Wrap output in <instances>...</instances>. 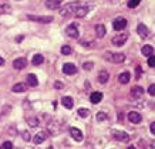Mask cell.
<instances>
[{"label": "cell", "instance_id": "obj_25", "mask_svg": "<svg viewBox=\"0 0 155 149\" xmlns=\"http://www.w3.org/2000/svg\"><path fill=\"white\" fill-rule=\"evenodd\" d=\"M33 65H40V64H43L44 63V57L41 56V54H36V56L33 57Z\"/></svg>", "mask_w": 155, "mask_h": 149}, {"label": "cell", "instance_id": "obj_43", "mask_svg": "<svg viewBox=\"0 0 155 149\" xmlns=\"http://www.w3.org/2000/svg\"><path fill=\"white\" fill-rule=\"evenodd\" d=\"M48 149H54V148H53V146H48Z\"/></svg>", "mask_w": 155, "mask_h": 149}, {"label": "cell", "instance_id": "obj_39", "mask_svg": "<svg viewBox=\"0 0 155 149\" xmlns=\"http://www.w3.org/2000/svg\"><path fill=\"white\" fill-rule=\"evenodd\" d=\"M150 129H151V132H152V134H154V135H155V122H152V124H151Z\"/></svg>", "mask_w": 155, "mask_h": 149}, {"label": "cell", "instance_id": "obj_11", "mask_svg": "<svg viewBox=\"0 0 155 149\" xmlns=\"http://www.w3.org/2000/svg\"><path fill=\"white\" fill-rule=\"evenodd\" d=\"M63 3V0H46V7L50 10H56L58 9Z\"/></svg>", "mask_w": 155, "mask_h": 149}, {"label": "cell", "instance_id": "obj_5", "mask_svg": "<svg viewBox=\"0 0 155 149\" xmlns=\"http://www.w3.org/2000/svg\"><path fill=\"white\" fill-rule=\"evenodd\" d=\"M113 136L117 141H120V142H128L130 141V135H128L127 132H124V131H114Z\"/></svg>", "mask_w": 155, "mask_h": 149}, {"label": "cell", "instance_id": "obj_7", "mask_svg": "<svg viewBox=\"0 0 155 149\" xmlns=\"http://www.w3.org/2000/svg\"><path fill=\"white\" fill-rule=\"evenodd\" d=\"M70 135L73 136V139L77 141V142H81V141H83V138H84V136H83V132H81L78 128H74V126H73V128H70Z\"/></svg>", "mask_w": 155, "mask_h": 149}, {"label": "cell", "instance_id": "obj_38", "mask_svg": "<svg viewBox=\"0 0 155 149\" xmlns=\"http://www.w3.org/2000/svg\"><path fill=\"white\" fill-rule=\"evenodd\" d=\"M93 63H84V64H83V68H84V70H87V71H90L91 70V68H93Z\"/></svg>", "mask_w": 155, "mask_h": 149}, {"label": "cell", "instance_id": "obj_30", "mask_svg": "<svg viewBox=\"0 0 155 149\" xmlns=\"http://www.w3.org/2000/svg\"><path fill=\"white\" fill-rule=\"evenodd\" d=\"M0 13H10V6L7 3L0 5Z\"/></svg>", "mask_w": 155, "mask_h": 149}, {"label": "cell", "instance_id": "obj_33", "mask_svg": "<svg viewBox=\"0 0 155 149\" xmlns=\"http://www.w3.org/2000/svg\"><path fill=\"white\" fill-rule=\"evenodd\" d=\"M21 138H23L26 142H28V141H30V134H28V131H24V132H21Z\"/></svg>", "mask_w": 155, "mask_h": 149}, {"label": "cell", "instance_id": "obj_14", "mask_svg": "<svg viewBox=\"0 0 155 149\" xmlns=\"http://www.w3.org/2000/svg\"><path fill=\"white\" fill-rule=\"evenodd\" d=\"M26 65H27L26 58H16V60L13 61V67L16 68V70H23Z\"/></svg>", "mask_w": 155, "mask_h": 149}, {"label": "cell", "instance_id": "obj_3", "mask_svg": "<svg viewBox=\"0 0 155 149\" xmlns=\"http://www.w3.org/2000/svg\"><path fill=\"white\" fill-rule=\"evenodd\" d=\"M127 27V20L124 19V17H118L113 21V28L115 31H121L124 28Z\"/></svg>", "mask_w": 155, "mask_h": 149}, {"label": "cell", "instance_id": "obj_23", "mask_svg": "<svg viewBox=\"0 0 155 149\" xmlns=\"http://www.w3.org/2000/svg\"><path fill=\"white\" fill-rule=\"evenodd\" d=\"M101 99H103V94L101 92H93L91 94V97H90V101H91L93 104H98Z\"/></svg>", "mask_w": 155, "mask_h": 149}, {"label": "cell", "instance_id": "obj_28", "mask_svg": "<svg viewBox=\"0 0 155 149\" xmlns=\"http://www.w3.org/2000/svg\"><path fill=\"white\" fill-rule=\"evenodd\" d=\"M71 51H73V50H71L70 46H63L61 47V54H63V56H70Z\"/></svg>", "mask_w": 155, "mask_h": 149}, {"label": "cell", "instance_id": "obj_40", "mask_svg": "<svg viewBox=\"0 0 155 149\" xmlns=\"http://www.w3.org/2000/svg\"><path fill=\"white\" fill-rule=\"evenodd\" d=\"M150 146H151V149H155V141H152V142H151Z\"/></svg>", "mask_w": 155, "mask_h": 149}, {"label": "cell", "instance_id": "obj_35", "mask_svg": "<svg viewBox=\"0 0 155 149\" xmlns=\"http://www.w3.org/2000/svg\"><path fill=\"white\" fill-rule=\"evenodd\" d=\"M54 88L56 89H63L64 88V83H61V81H56V83H54Z\"/></svg>", "mask_w": 155, "mask_h": 149}, {"label": "cell", "instance_id": "obj_36", "mask_svg": "<svg viewBox=\"0 0 155 149\" xmlns=\"http://www.w3.org/2000/svg\"><path fill=\"white\" fill-rule=\"evenodd\" d=\"M2 146H3V149H13V144H12L10 141H6Z\"/></svg>", "mask_w": 155, "mask_h": 149}, {"label": "cell", "instance_id": "obj_10", "mask_svg": "<svg viewBox=\"0 0 155 149\" xmlns=\"http://www.w3.org/2000/svg\"><path fill=\"white\" fill-rule=\"evenodd\" d=\"M128 121L132 122V124H140V122L142 121V117L138 114V112L131 111L130 114H128Z\"/></svg>", "mask_w": 155, "mask_h": 149}, {"label": "cell", "instance_id": "obj_32", "mask_svg": "<svg viewBox=\"0 0 155 149\" xmlns=\"http://www.w3.org/2000/svg\"><path fill=\"white\" fill-rule=\"evenodd\" d=\"M148 65H150V67H152V68L155 67V56H154V54L148 57Z\"/></svg>", "mask_w": 155, "mask_h": 149}, {"label": "cell", "instance_id": "obj_1", "mask_svg": "<svg viewBox=\"0 0 155 149\" xmlns=\"http://www.w3.org/2000/svg\"><path fill=\"white\" fill-rule=\"evenodd\" d=\"M80 6V3L78 2H73V3H68V5H66L63 9H60V16H63V17H67V16H71V14L74 13L75 10H77V7Z\"/></svg>", "mask_w": 155, "mask_h": 149}, {"label": "cell", "instance_id": "obj_22", "mask_svg": "<svg viewBox=\"0 0 155 149\" xmlns=\"http://www.w3.org/2000/svg\"><path fill=\"white\" fill-rule=\"evenodd\" d=\"M27 85H30V87H37L38 85V81H37V78H36L34 74L27 75Z\"/></svg>", "mask_w": 155, "mask_h": 149}, {"label": "cell", "instance_id": "obj_2", "mask_svg": "<svg viewBox=\"0 0 155 149\" xmlns=\"http://www.w3.org/2000/svg\"><path fill=\"white\" fill-rule=\"evenodd\" d=\"M27 19L31 21H38V23H51L53 17L51 16H33V14H27Z\"/></svg>", "mask_w": 155, "mask_h": 149}, {"label": "cell", "instance_id": "obj_19", "mask_svg": "<svg viewBox=\"0 0 155 149\" xmlns=\"http://www.w3.org/2000/svg\"><path fill=\"white\" fill-rule=\"evenodd\" d=\"M105 33H107V30H105V26H104V24H97V26H95V34H97L98 38H103L104 36H105Z\"/></svg>", "mask_w": 155, "mask_h": 149}, {"label": "cell", "instance_id": "obj_37", "mask_svg": "<svg viewBox=\"0 0 155 149\" xmlns=\"http://www.w3.org/2000/svg\"><path fill=\"white\" fill-rule=\"evenodd\" d=\"M135 75H137V79L141 78V75H142V68L140 67V65H138V67L135 68Z\"/></svg>", "mask_w": 155, "mask_h": 149}, {"label": "cell", "instance_id": "obj_26", "mask_svg": "<svg viewBox=\"0 0 155 149\" xmlns=\"http://www.w3.org/2000/svg\"><path fill=\"white\" fill-rule=\"evenodd\" d=\"M108 119V115H107V112H103V111H100L98 114H97V121L98 122H104V121H107Z\"/></svg>", "mask_w": 155, "mask_h": 149}, {"label": "cell", "instance_id": "obj_16", "mask_svg": "<svg viewBox=\"0 0 155 149\" xmlns=\"http://www.w3.org/2000/svg\"><path fill=\"white\" fill-rule=\"evenodd\" d=\"M142 94H144V88L140 87V85H135V87H132L131 88V95L134 98H141Z\"/></svg>", "mask_w": 155, "mask_h": 149}, {"label": "cell", "instance_id": "obj_41", "mask_svg": "<svg viewBox=\"0 0 155 149\" xmlns=\"http://www.w3.org/2000/svg\"><path fill=\"white\" fill-rule=\"evenodd\" d=\"M3 64H5V58H3V57H0V67H2Z\"/></svg>", "mask_w": 155, "mask_h": 149}, {"label": "cell", "instance_id": "obj_8", "mask_svg": "<svg viewBox=\"0 0 155 149\" xmlns=\"http://www.w3.org/2000/svg\"><path fill=\"white\" fill-rule=\"evenodd\" d=\"M63 73L67 75H73L77 73V67L74 64H71V63H66V64L63 65Z\"/></svg>", "mask_w": 155, "mask_h": 149}, {"label": "cell", "instance_id": "obj_4", "mask_svg": "<svg viewBox=\"0 0 155 149\" xmlns=\"http://www.w3.org/2000/svg\"><path fill=\"white\" fill-rule=\"evenodd\" d=\"M127 38H128V34H125V33H122V34H118V36L113 37L111 43H113L114 46L121 47V46H124V44L127 43Z\"/></svg>", "mask_w": 155, "mask_h": 149}, {"label": "cell", "instance_id": "obj_29", "mask_svg": "<svg viewBox=\"0 0 155 149\" xmlns=\"http://www.w3.org/2000/svg\"><path fill=\"white\" fill-rule=\"evenodd\" d=\"M78 115H80L81 118H87L90 115V111L87 108H80V109H78Z\"/></svg>", "mask_w": 155, "mask_h": 149}, {"label": "cell", "instance_id": "obj_6", "mask_svg": "<svg viewBox=\"0 0 155 149\" xmlns=\"http://www.w3.org/2000/svg\"><path fill=\"white\" fill-rule=\"evenodd\" d=\"M90 10H91V6H78V7H77V10H75V16H77V17H78V19H83V17H84L85 14L88 13Z\"/></svg>", "mask_w": 155, "mask_h": 149}, {"label": "cell", "instance_id": "obj_13", "mask_svg": "<svg viewBox=\"0 0 155 149\" xmlns=\"http://www.w3.org/2000/svg\"><path fill=\"white\" fill-rule=\"evenodd\" d=\"M47 138V134L44 132V131H41V132H38V134H36L34 135V138H33V142L36 145H40V144H43L44 142V139Z\"/></svg>", "mask_w": 155, "mask_h": 149}, {"label": "cell", "instance_id": "obj_24", "mask_svg": "<svg viewBox=\"0 0 155 149\" xmlns=\"http://www.w3.org/2000/svg\"><path fill=\"white\" fill-rule=\"evenodd\" d=\"M141 53H142V56H145V57L152 56V54H154V47L152 46H144L142 47V50H141Z\"/></svg>", "mask_w": 155, "mask_h": 149}, {"label": "cell", "instance_id": "obj_17", "mask_svg": "<svg viewBox=\"0 0 155 149\" xmlns=\"http://www.w3.org/2000/svg\"><path fill=\"white\" fill-rule=\"evenodd\" d=\"M61 104H63L67 109H71V108L74 107V99L71 97H63L61 98Z\"/></svg>", "mask_w": 155, "mask_h": 149}, {"label": "cell", "instance_id": "obj_31", "mask_svg": "<svg viewBox=\"0 0 155 149\" xmlns=\"http://www.w3.org/2000/svg\"><path fill=\"white\" fill-rule=\"evenodd\" d=\"M140 3H141V0H130L128 2V7H137Z\"/></svg>", "mask_w": 155, "mask_h": 149}, {"label": "cell", "instance_id": "obj_15", "mask_svg": "<svg viewBox=\"0 0 155 149\" xmlns=\"http://www.w3.org/2000/svg\"><path fill=\"white\" fill-rule=\"evenodd\" d=\"M26 89H27V84H24V83H17V84L13 85L12 91L16 94H20V92H24Z\"/></svg>", "mask_w": 155, "mask_h": 149}, {"label": "cell", "instance_id": "obj_42", "mask_svg": "<svg viewBox=\"0 0 155 149\" xmlns=\"http://www.w3.org/2000/svg\"><path fill=\"white\" fill-rule=\"evenodd\" d=\"M128 149H135V146H128Z\"/></svg>", "mask_w": 155, "mask_h": 149}, {"label": "cell", "instance_id": "obj_9", "mask_svg": "<svg viewBox=\"0 0 155 149\" xmlns=\"http://www.w3.org/2000/svg\"><path fill=\"white\" fill-rule=\"evenodd\" d=\"M137 33H138L142 38H147L148 37V34H150V30H148V27H147L144 23H140L138 26H137Z\"/></svg>", "mask_w": 155, "mask_h": 149}, {"label": "cell", "instance_id": "obj_44", "mask_svg": "<svg viewBox=\"0 0 155 149\" xmlns=\"http://www.w3.org/2000/svg\"><path fill=\"white\" fill-rule=\"evenodd\" d=\"M0 149H3V146H2V145H0Z\"/></svg>", "mask_w": 155, "mask_h": 149}, {"label": "cell", "instance_id": "obj_20", "mask_svg": "<svg viewBox=\"0 0 155 149\" xmlns=\"http://www.w3.org/2000/svg\"><path fill=\"white\" fill-rule=\"evenodd\" d=\"M110 60L114 63H122L125 60V56L122 53H115V54H110Z\"/></svg>", "mask_w": 155, "mask_h": 149}, {"label": "cell", "instance_id": "obj_21", "mask_svg": "<svg viewBox=\"0 0 155 149\" xmlns=\"http://www.w3.org/2000/svg\"><path fill=\"white\" fill-rule=\"evenodd\" d=\"M118 79H120V83H121V84H128V83H130V79H131V74H130L128 71H124V73L120 74Z\"/></svg>", "mask_w": 155, "mask_h": 149}, {"label": "cell", "instance_id": "obj_12", "mask_svg": "<svg viewBox=\"0 0 155 149\" xmlns=\"http://www.w3.org/2000/svg\"><path fill=\"white\" fill-rule=\"evenodd\" d=\"M66 31H67V34H68L70 37H73V38H78V36H80L75 24H70V26L66 28Z\"/></svg>", "mask_w": 155, "mask_h": 149}, {"label": "cell", "instance_id": "obj_34", "mask_svg": "<svg viewBox=\"0 0 155 149\" xmlns=\"http://www.w3.org/2000/svg\"><path fill=\"white\" fill-rule=\"evenodd\" d=\"M148 94L152 95V97H155V84H151L150 87H148Z\"/></svg>", "mask_w": 155, "mask_h": 149}, {"label": "cell", "instance_id": "obj_18", "mask_svg": "<svg viewBox=\"0 0 155 149\" xmlns=\"http://www.w3.org/2000/svg\"><path fill=\"white\" fill-rule=\"evenodd\" d=\"M108 78H110V74H108V71L105 70H101L98 73V83L100 84H105L108 81Z\"/></svg>", "mask_w": 155, "mask_h": 149}, {"label": "cell", "instance_id": "obj_27", "mask_svg": "<svg viewBox=\"0 0 155 149\" xmlns=\"http://www.w3.org/2000/svg\"><path fill=\"white\" fill-rule=\"evenodd\" d=\"M27 122H28V125L30 126H33V128H36V126H38V119L37 118H34V117H30V118H27Z\"/></svg>", "mask_w": 155, "mask_h": 149}]
</instances>
